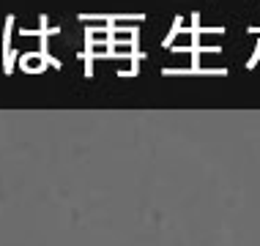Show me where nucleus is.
<instances>
[{"label":"nucleus","mask_w":260,"mask_h":246,"mask_svg":"<svg viewBox=\"0 0 260 246\" xmlns=\"http://www.w3.org/2000/svg\"><path fill=\"white\" fill-rule=\"evenodd\" d=\"M257 60H260V41L255 44V52H252V58L247 60V68H255V66H257Z\"/></svg>","instance_id":"nucleus-1"}]
</instances>
